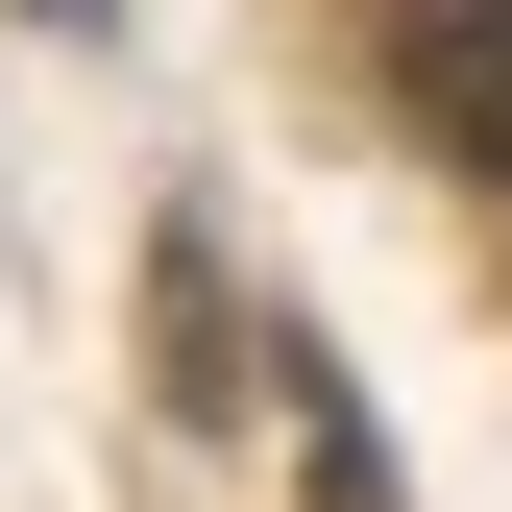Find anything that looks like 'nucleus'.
<instances>
[{
  "label": "nucleus",
  "mask_w": 512,
  "mask_h": 512,
  "mask_svg": "<svg viewBox=\"0 0 512 512\" xmlns=\"http://www.w3.org/2000/svg\"><path fill=\"white\" fill-rule=\"evenodd\" d=\"M391 98H415V147H464L512 196V0H391Z\"/></svg>",
  "instance_id": "f257e3e1"
},
{
  "label": "nucleus",
  "mask_w": 512,
  "mask_h": 512,
  "mask_svg": "<svg viewBox=\"0 0 512 512\" xmlns=\"http://www.w3.org/2000/svg\"><path fill=\"white\" fill-rule=\"evenodd\" d=\"M269 415H293V464H317V512H415L391 464H366V391H342V342H293V366H269Z\"/></svg>",
  "instance_id": "f03ea898"
},
{
  "label": "nucleus",
  "mask_w": 512,
  "mask_h": 512,
  "mask_svg": "<svg viewBox=\"0 0 512 512\" xmlns=\"http://www.w3.org/2000/svg\"><path fill=\"white\" fill-rule=\"evenodd\" d=\"M49 25H98V0H49Z\"/></svg>",
  "instance_id": "7ed1b4c3"
}]
</instances>
